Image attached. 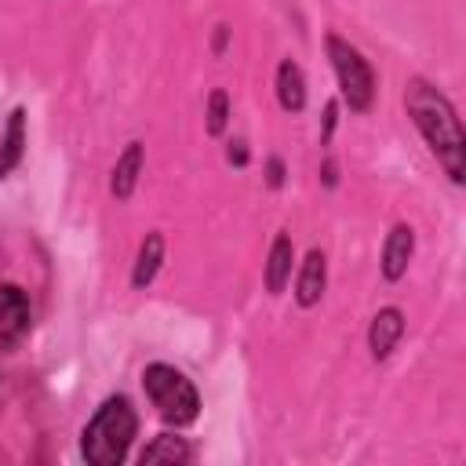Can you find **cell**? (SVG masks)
I'll list each match as a JSON object with an SVG mask.
<instances>
[{
  "instance_id": "6da1fadb",
  "label": "cell",
  "mask_w": 466,
  "mask_h": 466,
  "mask_svg": "<svg viewBox=\"0 0 466 466\" xmlns=\"http://www.w3.org/2000/svg\"><path fill=\"white\" fill-rule=\"evenodd\" d=\"M404 106L411 124L419 127V135L426 138L430 153L437 157V164L444 167V175L459 186L466 178V135L459 124L455 106L448 102V95L441 87H433L422 76H411L404 84Z\"/></svg>"
},
{
  "instance_id": "7a4b0ae2",
  "label": "cell",
  "mask_w": 466,
  "mask_h": 466,
  "mask_svg": "<svg viewBox=\"0 0 466 466\" xmlns=\"http://www.w3.org/2000/svg\"><path fill=\"white\" fill-rule=\"evenodd\" d=\"M138 433V415L127 397H106L80 433V455L91 466H120Z\"/></svg>"
},
{
  "instance_id": "3957f363",
  "label": "cell",
  "mask_w": 466,
  "mask_h": 466,
  "mask_svg": "<svg viewBox=\"0 0 466 466\" xmlns=\"http://www.w3.org/2000/svg\"><path fill=\"white\" fill-rule=\"evenodd\" d=\"M142 390H146V397L153 400L157 415L167 426L182 430V426H193L200 419V393H197V386L178 368L160 364V360L149 364L142 371Z\"/></svg>"
},
{
  "instance_id": "277c9868",
  "label": "cell",
  "mask_w": 466,
  "mask_h": 466,
  "mask_svg": "<svg viewBox=\"0 0 466 466\" xmlns=\"http://www.w3.org/2000/svg\"><path fill=\"white\" fill-rule=\"evenodd\" d=\"M324 44H328V58H331V69H335L342 102L353 113H368L371 102H375V73H371L368 58L350 40H342L339 33H328Z\"/></svg>"
},
{
  "instance_id": "5b68a950",
  "label": "cell",
  "mask_w": 466,
  "mask_h": 466,
  "mask_svg": "<svg viewBox=\"0 0 466 466\" xmlns=\"http://www.w3.org/2000/svg\"><path fill=\"white\" fill-rule=\"evenodd\" d=\"M33 324L29 295L18 284H0V350H15Z\"/></svg>"
},
{
  "instance_id": "8992f818",
  "label": "cell",
  "mask_w": 466,
  "mask_h": 466,
  "mask_svg": "<svg viewBox=\"0 0 466 466\" xmlns=\"http://www.w3.org/2000/svg\"><path fill=\"white\" fill-rule=\"evenodd\" d=\"M411 255H415V229L408 222H397L390 233H386V244H382V277L393 284L408 273L411 266Z\"/></svg>"
},
{
  "instance_id": "52a82bcc",
  "label": "cell",
  "mask_w": 466,
  "mask_h": 466,
  "mask_svg": "<svg viewBox=\"0 0 466 466\" xmlns=\"http://www.w3.org/2000/svg\"><path fill=\"white\" fill-rule=\"evenodd\" d=\"M400 335H404V313L397 306L379 309L371 317V324H368V353H371V360H386L397 350Z\"/></svg>"
},
{
  "instance_id": "ba28073f",
  "label": "cell",
  "mask_w": 466,
  "mask_h": 466,
  "mask_svg": "<svg viewBox=\"0 0 466 466\" xmlns=\"http://www.w3.org/2000/svg\"><path fill=\"white\" fill-rule=\"evenodd\" d=\"M324 284H328V262H324V251L320 248H309L302 266H299V277H295V302L302 309L317 306L324 299Z\"/></svg>"
},
{
  "instance_id": "9c48e42d",
  "label": "cell",
  "mask_w": 466,
  "mask_h": 466,
  "mask_svg": "<svg viewBox=\"0 0 466 466\" xmlns=\"http://www.w3.org/2000/svg\"><path fill=\"white\" fill-rule=\"evenodd\" d=\"M142 160H146L142 142H127V146H124V153L116 157L113 175H109V193H113L116 200H127V197L135 193L138 175H142Z\"/></svg>"
},
{
  "instance_id": "30bf717a",
  "label": "cell",
  "mask_w": 466,
  "mask_h": 466,
  "mask_svg": "<svg viewBox=\"0 0 466 466\" xmlns=\"http://www.w3.org/2000/svg\"><path fill=\"white\" fill-rule=\"evenodd\" d=\"M22 153H25V109L15 106L7 113V124L0 135V182L22 164Z\"/></svg>"
},
{
  "instance_id": "8fae6325",
  "label": "cell",
  "mask_w": 466,
  "mask_h": 466,
  "mask_svg": "<svg viewBox=\"0 0 466 466\" xmlns=\"http://www.w3.org/2000/svg\"><path fill=\"white\" fill-rule=\"evenodd\" d=\"M291 262H295V244L288 233H277L273 237V248L266 255V291L269 295H280L291 280Z\"/></svg>"
},
{
  "instance_id": "7c38bea8",
  "label": "cell",
  "mask_w": 466,
  "mask_h": 466,
  "mask_svg": "<svg viewBox=\"0 0 466 466\" xmlns=\"http://www.w3.org/2000/svg\"><path fill=\"white\" fill-rule=\"evenodd\" d=\"M160 262H164V233H146V240L138 244V255H135V269H131V288H149L153 277L160 273Z\"/></svg>"
},
{
  "instance_id": "4fadbf2b",
  "label": "cell",
  "mask_w": 466,
  "mask_h": 466,
  "mask_svg": "<svg viewBox=\"0 0 466 466\" xmlns=\"http://www.w3.org/2000/svg\"><path fill=\"white\" fill-rule=\"evenodd\" d=\"M277 102L284 113H302L306 106V76L291 58L277 66Z\"/></svg>"
},
{
  "instance_id": "5bb4252c",
  "label": "cell",
  "mask_w": 466,
  "mask_h": 466,
  "mask_svg": "<svg viewBox=\"0 0 466 466\" xmlns=\"http://www.w3.org/2000/svg\"><path fill=\"white\" fill-rule=\"evenodd\" d=\"M189 459V444L186 437H175V433H157L142 451H138V462L142 466H153V462H186Z\"/></svg>"
},
{
  "instance_id": "9a60e30c",
  "label": "cell",
  "mask_w": 466,
  "mask_h": 466,
  "mask_svg": "<svg viewBox=\"0 0 466 466\" xmlns=\"http://www.w3.org/2000/svg\"><path fill=\"white\" fill-rule=\"evenodd\" d=\"M226 124H229V95L222 87H215L208 95V135L218 138L226 131Z\"/></svg>"
},
{
  "instance_id": "2e32d148",
  "label": "cell",
  "mask_w": 466,
  "mask_h": 466,
  "mask_svg": "<svg viewBox=\"0 0 466 466\" xmlns=\"http://www.w3.org/2000/svg\"><path fill=\"white\" fill-rule=\"evenodd\" d=\"M335 124H339V102H328V106H324V127H320V146H328V142H331V131H335Z\"/></svg>"
},
{
  "instance_id": "e0dca14e",
  "label": "cell",
  "mask_w": 466,
  "mask_h": 466,
  "mask_svg": "<svg viewBox=\"0 0 466 466\" xmlns=\"http://www.w3.org/2000/svg\"><path fill=\"white\" fill-rule=\"evenodd\" d=\"M248 157H251V153H248V142H244V138H233V142L226 146V160H229V164L244 167V164H248Z\"/></svg>"
},
{
  "instance_id": "ac0fdd59",
  "label": "cell",
  "mask_w": 466,
  "mask_h": 466,
  "mask_svg": "<svg viewBox=\"0 0 466 466\" xmlns=\"http://www.w3.org/2000/svg\"><path fill=\"white\" fill-rule=\"evenodd\" d=\"M266 182H269L273 189L284 186V164H280V157H269V164H266Z\"/></svg>"
},
{
  "instance_id": "d6986e66",
  "label": "cell",
  "mask_w": 466,
  "mask_h": 466,
  "mask_svg": "<svg viewBox=\"0 0 466 466\" xmlns=\"http://www.w3.org/2000/svg\"><path fill=\"white\" fill-rule=\"evenodd\" d=\"M320 178H324V186H335V182H339V167H335V160H331V157L320 164Z\"/></svg>"
},
{
  "instance_id": "ffe728a7",
  "label": "cell",
  "mask_w": 466,
  "mask_h": 466,
  "mask_svg": "<svg viewBox=\"0 0 466 466\" xmlns=\"http://www.w3.org/2000/svg\"><path fill=\"white\" fill-rule=\"evenodd\" d=\"M226 40H229V29L226 25H215V55L226 51Z\"/></svg>"
}]
</instances>
